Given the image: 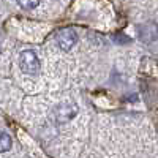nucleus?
Instances as JSON below:
<instances>
[{
  "instance_id": "2",
  "label": "nucleus",
  "mask_w": 158,
  "mask_h": 158,
  "mask_svg": "<svg viewBox=\"0 0 158 158\" xmlns=\"http://www.w3.org/2000/svg\"><path fill=\"white\" fill-rule=\"evenodd\" d=\"M56 41L62 51H70L77 41V35H76L74 29H71V27L60 29L56 35Z\"/></svg>"
},
{
  "instance_id": "1",
  "label": "nucleus",
  "mask_w": 158,
  "mask_h": 158,
  "mask_svg": "<svg viewBox=\"0 0 158 158\" xmlns=\"http://www.w3.org/2000/svg\"><path fill=\"white\" fill-rule=\"evenodd\" d=\"M19 67L25 74H38L40 71V60L33 51L27 49L22 51L19 56Z\"/></svg>"
},
{
  "instance_id": "4",
  "label": "nucleus",
  "mask_w": 158,
  "mask_h": 158,
  "mask_svg": "<svg viewBox=\"0 0 158 158\" xmlns=\"http://www.w3.org/2000/svg\"><path fill=\"white\" fill-rule=\"evenodd\" d=\"M156 38H158V25L156 24L150 22V24H146L141 29V40H144V41L152 43Z\"/></svg>"
},
{
  "instance_id": "7",
  "label": "nucleus",
  "mask_w": 158,
  "mask_h": 158,
  "mask_svg": "<svg viewBox=\"0 0 158 158\" xmlns=\"http://www.w3.org/2000/svg\"><path fill=\"white\" fill-rule=\"evenodd\" d=\"M0 51H2V44H0Z\"/></svg>"
},
{
  "instance_id": "6",
  "label": "nucleus",
  "mask_w": 158,
  "mask_h": 158,
  "mask_svg": "<svg viewBox=\"0 0 158 158\" xmlns=\"http://www.w3.org/2000/svg\"><path fill=\"white\" fill-rule=\"evenodd\" d=\"M18 3L24 8V10H33L38 6L40 0H18Z\"/></svg>"
},
{
  "instance_id": "3",
  "label": "nucleus",
  "mask_w": 158,
  "mask_h": 158,
  "mask_svg": "<svg viewBox=\"0 0 158 158\" xmlns=\"http://www.w3.org/2000/svg\"><path fill=\"white\" fill-rule=\"evenodd\" d=\"M76 114H77V108H76L74 103L60 104V106H57L56 111H54V115L57 118V122H67V120H70V118H73Z\"/></svg>"
},
{
  "instance_id": "5",
  "label": "nucleus",
  "mask_w": 158,
  "mask_h": 158,
  "mask_svg": "<svg viewBox=\"0 0 158 158\" xmlns=\"http://www.w3.org/2000/svg\"><path fill=\"white\" fill-rule=\"evenodd\" d=\"M11 138L6 135V133H3V131H0V152H6V150H10L11 149Z\"/></svg>"
}]
</instances>
